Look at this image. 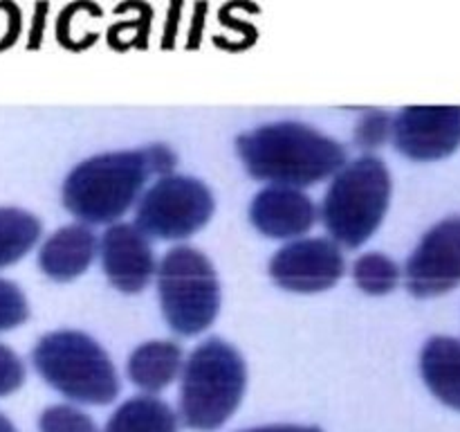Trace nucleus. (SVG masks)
<instances>
[{
	"mask_svg": "<svg viewBox=\"0 0 460 432\" xmlns=\"http://www.w3.org/2000/svg\"><path fill=\"white\" fill-rule=\"evenodd\" d=\"M173 166L175 153L166 144L97 153L66 176L63 205L84 223H108L133 205L148 176H166Z\"/></svg>",
	"mask_w": 460,
	"mask_h": 432,
	"instance_id": "f257e3e1",
	"label": "nucleus"
},
{
	"mask_svg": "<svg viewBox=\"0 0 460 432\" xmlns=\"http://www.w3.org/2000/svg\"><path fill=\"white\" fill-rule=\"evenodd\" d=\"M236 147L254 178L299 189L328 178L346 162V148L335 138L295 120L245 130Z\"/></svg>",
	"mask_w": 460,
	"mask_h": 432,
	"instance_id": "f03ea898",
	"label": "nucleus"
},
{
	"mask_svg": "<svg viewBox=\"0 0 460 432\" xmlns=\"http://www.w3.org/2000/svg\"><path fill=\"white\" fill-rule=\"evenodd\" d=\"M245 385L241 351L218 336L202 340L182 364L180 417L184 426L200 432L220 428L241 405Z\"/></svg>",
	"mask_w": 460,
	"mask_h": 432,
	"instance_id": "7ed1b4c3",
	"label": "nucleus"
},
{
	"mask_svg": "<svg viewBox=\"0 0 460 432\" xmlns=\"http://www.w3.org/2000/svg\"><path fill=\"white\" fill-rule=\"evenodd\" d=\"M31 363L48 385L79 403L106 405L119 394L111 356L93 336L76 328L45 333L31 351Z\"/></svg>",
	"mask_w": 460,
	"mask_h": 432,
	"instance_id": "20e7f679",
	"label": "nucleus"
},
{
	"mask_svg": "<svg viewBox=\"0 0 460 432\" xmlns=\"http://www.w3.org/2000/svg\"><path fill=\"white\" fill-rule=\"evenodd\" d=\"M391 198V174L382 158L359 156L335 171L322 202L332 238L358 248L382 223Z\"/></svg>",
	"mask_w": 460,
	"mask_h": 432,
	"instance_id": "39448f33",
	"label": "nucleus"
},
{
	"mask_svg": "<svg viewBox=\"0 0 460 432\" xmlns=\"http://www.w3.org/2000/svg\"><path fill=\"white\" fill-rule=\"evenodd\" d=\"M155 273L169 327L180 336L205 331L220 306V284L211 261L198 248L175 246L162 256Z\"/></svg>",
	"mask_w": 460,
	"mask_h": 432,
	"instance_id": "423d86ee",
	"label": "nucleus"
},
{
	"mask_svg": "<svg viewBox=\"0 0 460 432\" xmlns=\"http://www.w3.org/2000/svg\"><path fill=\"white\" fill-rule=\"evenodd\" d=\"M214 212V194L184 174L160 176L139 198L135 225L146 237L184 238L200 230Z\"/></svg>",
	"mask_w": 460,
	"mask_h": 432,
	"instance_id": "0eeeda50",
	"label": "nucleus"
},
{
	"mask_svg": "<svg viewBox=\"0 0 460 432\" xmlns=\"http://www.w3.org/2000/svg\"><path fill=\"white\" fill-rule=\"evenodd\" d=\"M407 286L416 297H436L460 284V216L427 230L407 259Z\"/></svg>",
	"mask_w": 460,
	"mask_h": 432,
	"instance_id": "6e6552de",
	"label": "nucleus"
},
{
	"mask_svg": "<svg viewBox=\"0 0 460 432\" xmlns=\"http://www.w3.org/2000/svg\"><path fill=\"white\" fill-rule=\"evenodd\" d=\"M344 266L337 241L310 237L279 248L270 259V274L288 291L314 292L331 288L341 277Z\"/></svg>",
	"mask_w": 460,
	"mask_h": 432,
	"instance_id": "1a4fd4ad",
	"label": "nucleus"
},
{
	"mask_svg": "<svg viewBox=\"0 0 460 432\" xmlns=\"http://www.w3.org/2000/svg\"><path fill=\"white\" fill-rule=\"evenodd\" d=\"M395 147L413 160H438L460 147V106H407L391 124Z\"/></svg>",
	"mask_w": 460,
	"mask_h": 432,
	"instance_id": "9d476101",
	"label": "nucleus"
},
{
	"mask_svg": "<svg viewBox=\"0 0 460 432\" xmlns=\"http://www.w3.org/2000/svg\"><path fill=\"white\" fill-rule=\"evenodd\" d=\"M102 266L112 284L124 292L146 288L157 270L153 246L135 223H112L102 237Z\"/></svg>",
	"mask_w": 460,
	"mask_h": 432,
	"instance_id": "9b49d317",
	"label": "nucleus"
},
{
	"mask_svg": "<svg viewBox=\"0 0 460 432\" xmlns=\"http://www.w3.org/2000/svg\"><path fill=\"white\" fill-rule=\"evenodd\" d=\"M250 219L268 237L290 238L313 228L317 207L299 187L268 184L252 201Z\"/></svg>",
	"mask_w": 460,
	"mask_h": 432,
	"instance_id": "f8f14e48",
	"label": "nucleus"
},
{
	"mask_svg": "<svg viewBox=\"0 0 460 432\" xmlns=\"http://www.w3.org/2000/svg\"><path fill=\"white\" fill-rule=\"evenodd\" d=\"M97 252V237L85 223H70L49 234L40 246L39 264L45 274L58 282L84 273Z\"/></svg>",
	"mask_w": 460,
	"mask_h": 432,
	"instance_id": "ddd939ff",
	"label": "nucleus"
},
{
	"mask_svg": "<svg viewBox=\"0 0 460 432\" xmlns=\"http://www.w3.org/2000/svg\"><path fill=\"white\" fill-rule=\"evenodd\" d=\"M420 372L431 394L447 408L460 410V340L434 336L420 354Z\"/></svg>",
	"mask_w": 460,
	"mask_h": 432,
	"instance_id": "4468645a",
	"label": "nucleus"
},
{
	"mask_svg": "<svg viewBox=\"0 0 460 432\" xmlns=\"http://www.w3.org/2000/svg\"><path fill=\"white\" fill-rule=\"evenodd\" d=\"M182 367V346L173 340H148L128 358V376L146 392H160L173 382Z\"/></svg>",
	"mask_w": 460,
	"mask_h": 432,
	"instance_id": "2eb2a0df",
	"label": "nucleus"
},
{
	"mask_svg": "<svg viewBox=\"0 0 460 432\" xmlns=\"http://www.w3.org/2000/svg\"><path fill=\"white\" fill-rule=\"evenodd\" d=\"M103 432H178V414L157 396H133L112 412Z\"/></svg>",
	"mask_w": 460,
	"mask_h": 432,
	"instance_id": "dca6fc26",
	"label": "nucleus"
},
{
	"mask_svg": "<svg viewBox=\"0 0 460 432\" xmlns=\"http://www.w3.org/2000/svg\"><path fill=\"white\" fill-rule=\"evenodd\" d=\"M40 220L22 207H0V268L21 259L40 237Z\"/></svg>",
	"mask_w": 460,
	"mask_h": 432,
	"instance_id": "f3484780",
	"label": "nucleus"
},
{
	"mask_svg": "<svg viewBox=\"0 0 460 432\" xmlns=\"http://www.w3.org/2000/svg\"><path fill=\"white\" fill-rule=\"evenodd\" d=\"M353 277L364 292L385 295L398 286L400 268L391 256L382 255V252H367L355 261Z\"/></svg>",
	"mask_w": 460,
	"mask_h": 432,
	"instance_id": "a211bd4d",
	"label": "nucleus"
},
{
	"mask_svg": "<svg viewBox=\"0 0 460 432\" xmlns=\"http://www.w3.org/2000/svg\"><path fill=\"white\" fill-rule=\"evenodd\" d=\"M40 432H99L97 423L70 403L49 405L39 418Z\"/></svg>",
	"mask_w": 460,
	"mask_h": 432,
	"instance_id": "6ab92c4d",
	"label": "nucleus"
},
{
	"mask_svg": "<svg viewBox=\"0 0 460 432\" xmlns=\"http://www.w3.org/2000/svg\"><path fill=\"white\" fill-rule=\"evenodd\" d=\"M27 315H30V306L18 284L0 277V331L18 327L25 322Z\"/></svg>",
	"mask_w": 460,
	"mask_h": 432,
	"instance_id": "aec40b11",
	"label": "nucleus"
},
{
	"mask_svg": "<svg viewBox=\"0 0 460 432\" xmlns=\"http://www.w3.org/2000/svg\"><path fill=\"white\" fill-rule=\"evenodd\" d=\"M391 120L389 112L385 111H368L364 112V117L359 120L358 129H355V142L359 147L368 148V147H380L391 133Z\"/></svg>",
	"mask_w": 460,
	"mask_h": 432,
	"instance_id": "412c9836",
	"label": "nucleus"
},
{
	"mask_svg": "<svg viewBox=\"0 0 460 432\" xmlns=\"http://www.w3.org/2000/svg\"><path fill=\"white\" fill-rule=\"evenodd\" d=\"M25 381V364L21 356L0 342V396L16 392Z\"/></svg>",
	"mask_w": 460,
	"mask_h": 432,
	"instance_id": "4be33fe9",
	"label": "nucleus"
},
{
	"mask_svg": "<svg viewBox=\"0 0 460 432\" xmlns=\"http://www.w3.org/2000/svg\"><path fill=\"white\" fill-rule=\"evenodd\" d=\"M241 432H323L317 426H296V423H272V426H259L250 428V430Z\"/></svg>",
	"mask_w": 460,
	"mask_h": 432,
	"instance_id": "5701e85b",
	"label": "nucleus"
},
{
	"mask_svg": "<svg viewBox=\"0 0 460 432\" xmlns=\"http://www.w3.org/2000/svg\"><path fill=\"white\" fill-rule=\"evenodd\" d=\"M0 432H18L16 426H13V423L9 421L3 412H0Z\"/></svg>",
	"mask_w": 460,
	"mask_h": 432,
	"instance_id": "b1692460",
	"label": "nucleus"
}]
</instances>
